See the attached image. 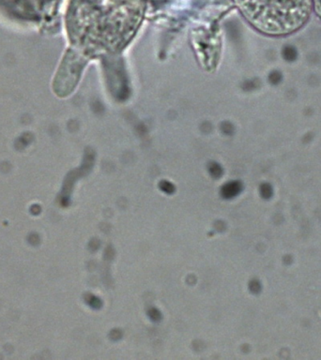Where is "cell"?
Segmentation results:
<instances>
[{"label":"cell","instance_id":"cell-1","mask_svg":"<svg viewBox=\"0 0 321 360\" xmlns=\"http://www.w3.org/2000/svg\"><path fill=\"white\" fill-rule=\"evenodd\" d=\"M248 21L262 32L284 36L303 27L312 0H234Z\"/></svg>","mask_w":321,"mask_h":360},{"label":"cell","instance_id":"cell-2","mask_svg":"<svg viewBox=\"0 0 321 360\" xmlns=\"http://www.w3.org/2000/svg\"><path fill=\"white\" fill-rule=\"evenodd\" d=\"M312 8H314L315 13L321 19V0H312Z\"/></svg>","mask_w":321,"mask_h":360}]
</instances>
